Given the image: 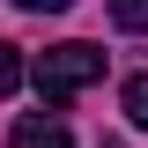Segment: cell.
Here are the masks:
<instances>
[{
    "instance_id": "obj_2",
    "label": "cell",
    "mask_w": 148,
    "mask_h": 148,
    "mask_svg": "<svg viewBox=\"0 0 148 148\" xmlns=\"http://www.w3.org/2000/svg\"><path fill=\"white\" fill-rule=\"evenodd\" d=\"M8 148H74V133L59 126L52 111H45V119L30 111V119H15V133H8Z\"/></svg>"
},
{
    "instance_id": "obj_4",
    "label": "cell",
    "mask_w": 148,
    "mask_h": 148,
    "mask_svg": "<svg viewBox=\"0 0 148 148\" xmlns=\"http://www.w3.org/2000/svg\"><path fill=\"white\" fill-rule=\"evenodd\" d=\"M111 22L141 37V30H148V0H111Z\"/></svg>"
},
{
    "instance_id": "obj_3",
    "label": "cell",
    "mask_w": 148,
    "mask_h": 148,
    "mask_svg": "<svg viewBox=\"0 0 148 148\" xmlns=\"http://www.w3.org/2000/svg\"><path fill=\"white\" fill-rule=\"evenodd\" d=\"M22 74H30V67H22V52H15V45H0V96H15Z\"/></svg>"
},
{
    "instance_id": "obj_5",
    "label": "cell",
    "mask_w": 148,
    "mask_h": 148,
    "mask_svg": "<svg viewBox=\"0 0 148 148\" xmlns=\"http://www.w3.org/2000/svg\"><path fill=\"white\" fill-rule=\"evenodd\" d=\"M126 119L148 133V74H133V82H126Z\"/></svg>"
},
{
    "instance_id": "obj_6",
    "label": "cell",
    "mask_w": 148,
    "mask_h": 148,
    "mask_svg": "<svg viewBox=\"0 0 148 148\" xmlns=\"http://www.w3.org/2000/svg\"><path fill=\"white\" fill-rule=\"evenodd\" d=\"M15 8H30V15H59V8H74V0H15Z\"/></svg>"
},
{
    "instance_id": "obj_1",
    "label": "cell",
    "mask_w": 148,
    "mask_h": 148,
    "mask_svg": "<svg viewBox=\"0 0 148 148\" xmlns=\"http://www.w3.org/2000/svg\"><path fill=\"white\" fill-rule=\"evenodd\" d=\"M30 82H37V96L59 111L67 96H82L89 82H104V52H96V45H52V52H37Z\"/></svg>"
}]
</instances>
